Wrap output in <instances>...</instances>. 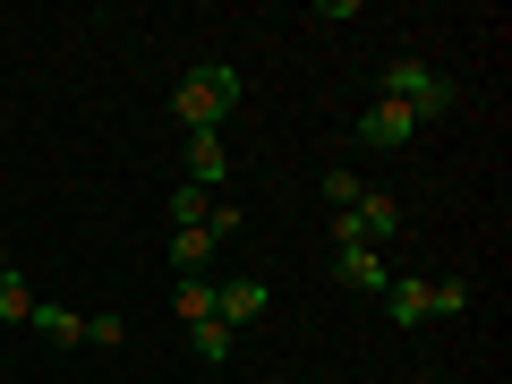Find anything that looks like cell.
Instances as JSON below:
<instances>
[{"mask_svg":"<svg viewBox=\"0 0 512 384\" xmlns=\"http://www.w3.org/2000/svg\"><path fill=\"white\" fill-rule=\"evenodd\" d=\"M171 111H180L188 128H222L239 111V69L231 60H197V69L180 77V94H171Z\"/></svg>","mask_w":512,"mask_h":384,"instance_id":"obj_1","label":"cell"},{"mask_svg":"<svg viewBox=\"0 0 512 384\" xmlns=\"http://www.w3.org/2000/svg\"><path fill=\"white\" fill-rule=\"evenodd\" d=\"M376 103H402L410 120H436V111H453V86H444L419 52H393V60H384V77H376Z\"/></svg>","mask_w":512,"mask_h":384,"instance_id":"obj_2","label":"cell"},{"mask_svg":"<svg viewBox=\"0 0 512 384\" xmlns=\"http://www.w3.org/2000/svg\"><path fill=\"white\" fill-rule=\"evenodd\" d=\"M402 231V197H384V188H359V205L350 214H333V239L342 248H376V239Z\"/></svg>","mask_w":512,"mask_h":384,"instance_id":"obj_3","label":"cell"},{"mask_svg":"<svg viewBox=\"0 0 512 384\" xmlns=\"http://www.w3.org/2000/svg\"><path fill=\"white\" fill-rule=\"evenodd\" d=\"M265 308H274V291H265L256 274H239V282H214V316H222L231 333H239V325H256Z\"/></svg>","mask_w":512,"mask_h":384,"instance_id":"obj_4","label":"cell"},{"mask_svg":"<svg viewBox=\"0 0 512 384\" xmlns=\"http://www.w3.org/2000/svg\"><path fill=\"white\" fill-rule=\"evenodd\" d=\"M231 180V154H222V128H188V188H214Z\"/></svg>","mask_w":512,"mask_h":384,"instance_id":"obj_5","label":"cell"},{"mask_svg":"<svg viewBox=\"0 0 512 384\" xmlns=\"http://www.w3.org/2000/svg\"><path fill=\"white\" fill-rule=\"evenodd\" d=\"M410 137H419V120H410L402 103H367V111H359V146L393 154V146H410Z\"/></svg>","mask_w":512,"mask_h":384,"instance_id":"obj_6","label":"cell"},{"mask_svg":"<svg viewBox=\"0 0 512 384\" xmlns=\"http://www.w3.org/2000/svg\"><path fill=\"white\" fill-rule=\"evenodd\" d=\"M333 282H342V291L384 299V282H393V274H384V256H376V248H342V256H333Z\"/></svg>","mask_w":512,"mask_h":384,"instance_id":"obj_7","label":"cell"},{"mask_svg":"<svg viewBox=\"0 0 512 384\" xmlns=\"http://www.w3.org/2000/svg\"><path fill=\"white\" fill-rule=\"evenodd\" d=\"M384 316H393L402 333H419L427 316H436V308H427V282H384Z\"/></svg>","mask_w":512,"mask_h":384,"instance_id":"obj_8","label":"cell"},{"mask_svg":"<svg viewBox=\"0 0 512 384\" xmlns=\"http://www.w3.org/2000/svg\"><path fill=\"white\" fill-rule=\"evenodd\" d=\"M26 325H35V342H52V350L86 342V316H69V308H43V299H35V316H26Z\"/></svg>","mask_w":512,"mask_h":384,"instance_id":"obj_9","label":"cell"},{"mask_svg":"<svg viewBox=\"0 0 512 384\" xmlns=\"http://www.w3.org/2000/svg\"><path fill=\"white\" fill-rule=\"evenodd\" d=\"M188 350H197L205 367H222V359H231V350H239V333L222 325V316H205V325H188Z\"/></svg>","mask_w":512,"mask_h":384,"instance_id":"obj_10","label":"cell"},{"mask_svg":"<svg viewBox=\"0 0 512 384\" xmlns=\"http://www.w3.org/2000/svg\"><path fill=\"white\" fill-rule=\"evenodd\" d=\"M26 316H35V291H26L18 265H0V325H26Z\"/></svg>","mask_w":512,"mask_h":384,"instance_id":"obj_11","label":"cell"},{"mask_svg":"<svg viewBox=\"0 0 512 384\" xmlns=\"http://www.w3.org/2000/svg\"><path fill=\"white\" fill-rule=\"evenodd\" d=\"M171 308H180V325H205V316H214V282L180 274V291H171Z\"/></svg>","mask_w":512,"mask_h":384,"instance_id":"obj_12","label":"cell"},{"mask_svg":"<svg viewBox=\"0 0 512 384\" xmlns=\"http://www.w3.org/2000/svg\"><path fill=\"white\" fill-rule=\"evenodd\" d=\"M205 256H214V222H197V231H180V239H171V265H180V274H197Z\"/></svg>","mask_w":512,"mask_h":384,"instance_id":"obj_13","label":"cell"},{"mask_svg":"<svg viewBox=\"0 0 512 384\" xmlns=\"http://www.w3.org/2000/svg\"><path fill=\"white\" fill-rule=\"evenodd\" d=\"M214 205H222V197H205V188H188V180L171 188V222H180V231H197V222L214 214Z\"/></svg>","mask_w":512,"mask_h":384,"instance_id":"obj_14","label":"cell"},{"mask_svg":"<svg viewBox=\"0 0 512 384\" xmlns=\"http://www.w3.org/2000/svg\"><path fill=\"white\" fill-rule=\"evenodd\" d=\"M427 308H436V316H461V308H470V282H427Z\"/></svg>","mask_w":512,"mask_h":384,"instance_id":"obj_15","label":"cell"},{"mask_svg":"<svg viewBox=\"0 0 512 384\" xmlns=\"http://www.w3.org/2000/svg\"><path fill=\"white\" fill-rule=\"evenodd\" d=\"M86 342L94 350H120L128 342V316H86Z\"/></svg>","mask_w":512,"mask_h":384,"instance_id":"obj_16","label":"cell"},{"mask_svg":"<svg viewBox=\"0 0 512 384\" xmlns=\"http://www.w3.org/2000/svg\"><path fill=\"white\" fill-rule=\"evenodd\" d=\"M325 197L350 214V205H359V171H325Z\"/></svg>","mask_w":512,"mask_h":384,"instance_id":"obj_17","label":"cell"}]
</instances>
